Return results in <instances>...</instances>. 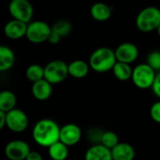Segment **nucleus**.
Masks as SVG:
<instances>
[{"label":"nucleus","instance_id":"obj_1","mask_svg":"<svg viewBox=\"0 0 160 160\" xmlns=\"http://www.w3.org/2000/svg\"><path fill=\"white\" fill-rule=\"evenodd\" d=\"M59 125L52 119H41L38 121L32 130V137L35 142L42 147H50L60 141Z\"/></svg>","mask_w":160,"mask_h":160},{"label":"nucleus","instance_id":"obj_2","mask_svg":"<svg viewBox=\"0 0 160 160\" xmlns=\"http://www.w3.org/2000/svg\"><path fill=\"white\" fill-rule=\"evenodd\" d=\"M117 59L115 52L108 47H100L95 50L89 58L91 69L98 73L108 72L112 70Z\"/></svg>","mask_w":160,"mask_h":160},{"label":"nucleus","instance_id":"obj_3","mask_svg":"<svg viewBox=\"0 0 160 160\" xmlns=\"http://www.w3.org/2000/svg\"><path fill=\"white\" fill-rule=\"evenodd\" d=\"M137 28L142 33H150L160 25V8L150 6L142 8L136 17Z\"/></svg>","mask_w":160,"mask_h":160},{"label":"nucleus","instance_id":"obj_4","mask_svg":"<svg viewBox=\"0 0 160 160\" xmlns=\"http://www.w3.org/2000/svg\"><path fill=\"white\" fill-rule=\"evenodd\" d=\"M156 76V70H154L147 63H144L137 65L133 68L131 80L136 87L145 90L152 88Z\"/></svg>","mask_w":160,"mask_h":160},{"label":"nucleus","instance_id":"obj_5","mask_svg":"<svg viewBox=\"0 0 160 160\" xmlns=\"http://www.w3.org/2000/svg\"><path fill=\"white\" fill-rule=\"evenodd\" d=\"M68 75H69L68 65L63 60H52L44 67V79L52 85L65 81Z\"/></svg>","mask_w":160,"mask_h":160},{"label":"nucleus","instance_id":"obj_6","mask_svg":"<svg viewBox=\"0 0 160 160\" xmlns=\"http://www.w3.org/2000/svg\"><path fill=\"white\" fill-rule=\"evenodd\" d=\"M52 33V26L44 21L30 22L27 25L25 38L34 44L43 43L48 41Z\"/></svg>","mask_w":160,"mask_h":160},{"label":"nucleus","instance_id":"obj_7","mask_svg":"<svg viewBox=\"0 0 160 160\" xmlns=\"http://www.w3.org/2000/svg\"><path fill=\"white\" fill-rule=\"evenodd\" d=\"M8 11L12 19L30 22L34 14V8L29 0H10Z\"/></svg>","mask_w":160,"mask_h":160},{"label":"nucleus","instance_id":"obj_8","mask_svg":"<svg viewBox=\"0 0 160 160\" xmlns=\"http://www.w3.org/2000/svg\"><path fill=\"white\" fill-rule=\"evenodd\" d=\"M29 124L26 113L20 109H13L7 112V126L8 128L14 133L23 132Z\"/></svg>","mask_w":160,"mask_h":160},{"label":"nucleus","instance_id":"obj_9","mask_svg":"<svg viewBox=\"0 0 160 160\" xmlns=\"http://www.w3.org/2000/svg\"><path fill=\"white\" fill-rule=\"evenodd\" d=\"M31 152L29 144L22 140H14L9 142L4 150L5 156L9 160H25Z\"/></svg>","mask_w":160,"mask_h":160},{"label":"nucleus","instance_id":"obj_10","mask_svg":"<svg viewBox=\"0 0 160 160\" xmlns=\"http://www.w3.org/2000/svg\"><path fill=\"white\" fill-rule=\"evenodd\" d=\"M82 129L76 124L69 123L61 127L60 141L68 146L76 145L82 139Z\"/></svg>","mask_w":160,"mask_h":160},{"label":"nucleus","instance_id":"obj_11","mask_svg":"<svg viewBox=\"0 0 160 160\" xmlns=\"http://www.w3.org/2000/svg\"><path fill=\"white\" fill-rule=\"evenodd\" d=\"M114 52L117 61L127 64H131L135 62L139 56V49L137 45L132 42L121 43Z\"/></svg>","mask_w":160,"mask_h":160},{"label":"nucleus","instance_id":"obj_12","mask_svg":"<svg viewBox=\"0 0 160 160\" xmlns=\"http://www.w3.org/2000/svg\"><path fill=\"white\" fill-rule=\"evenodd\" d=\"M27 22L12 19L8 21L4 26V34L5 36L12 40L20 39L26 36L27 31Z\"/></svg>","mask_w":160,"mask_h":160},{"label":"nucleus","instance_id":"obj_13","mask_svg":"<svg viewBox=\"0 0 160 160\" xmlns=\"http://www.w3.org/2000/svg\"><path fill=\"white\" fill-rule=\"evenodd\" d=\"M52 94V84L49 82L46 79L39 80L33 82L32 85V95L33 97L39 100L44 101L51 98Z\"/></svg>","mask_w":160,"mask_h":160},{"label":"nucleus","instance_id":"obj_14","mask_svg":"<svg viewBox=\"0 0 160 160\" xmlns=\"http://www.w3.org/2000/svg\"><path fill=\"white\" fill-rule=\"evenodd\" d=\"M84 160H112V150L101 143H96L88 148Z\"/></svg>","mask_w":160,"mask_h":160},{"label":"nucleus","instance_id":"obj_15","mask_svg":"<svg viewBox=\"0 0 160 160\" xmlns=\"http://www.w3.org/2000/svg\"><path fill=\"white\" fill-rule=\"evenodd\" d=\"M112 160H134L136 151L134 147L127 142H119L112 149Z\"/></svg>","mask_w":160,"mask_h":160},{"label":"nucleus","instance_id":"obj_16","mask_svg":"<svg viewBox=\"0 0 160 160\" xmlns=\"http://www.w3.org/2000/svg\"><path fill=\"white\" fill-rule=\"evenodd\" d=\"M112 8L103 2H97L90 8V14L92 18L98 22H105L109 20L112 16Z\"/></svg>","mask_w":160,"mask_h":160},{"label":"nucleus","instance_id":"obj_17","mask_svg":"<svg viewBox=\"0 0 160 160\" xmlns=\"http://www.w3.org/2000/svg\"><path fill=\"white\" fill-rule=\"evenodd\" d=\"M90 68V65L85 61L77 59L68 64V74L75 79H82L87 76Z\"/></svg>","mask_w":160,"mask_h":160},{"label":"nucleus","instance_id":"obj_18","mask_svg":"<svg viewBox=\"0 0 160 160\" xmlns=\"http://www.w3.org/2000/svg\"><path fill=\"white\" fill-rule=\"evenodd\" d=\"M15 64V54L13 51L6 46H0V71H7L10 69Z\"/></svg>","mask_w":160,"mask_h":160},{"label":"nucleus","instance_id":"obj_19","mask_svg":"<svg viewBox=\"0 0 160 160\" xmlns=\"http://www.w3.org/2000/svg\"><path fill=\"white\" fill-rule=\"evenodd\" d=\"M48 154L52 160H66L68 157V146L58 141L48 147Z\"/></svg>","mask_w":160,"mask_h":160},{"label":"nucleus","instance_id":"obj_20","mask_svg":"<svg viewBox=\"0 0 160 160\" xmlns=\"http://www.w3.org/2000/svg\"><path fill=\"white\" fill-rule=\"evenodd\" d=\"M17 103L16 95L9 90H4L0 93V111L8 112L15 109Z\"/></svg>","mask_w":160,"mask_h":160},{"label":"nucleus","instance_id":"obj_21","mask_svg":"<svg viewBox=\"0 0 160 160\" xmlns=\"http://www.w3.org/2000/svg\"><path fill=\"white\" fill-rule=\"evenodd\" d=\"M112 72L117 80L121 82H126V81L131 80L133 69L131 68L130 64L117 61L112 68Z\"/></svg>","mask_w":160,"mask_h":160},{"label":"nucleus","instance_id":"obj_22","mask_svg":"<svg viewBox=\"0 0 160 160\" xmlns=\"http://www.w3.org/2000/svg\"><path fill=\"white\" fill-rule=\"evenodd\" d=\"M25 76L32 82L42 80L44 79V68L38 64H32L26 68Z\"/></svg>","mask_w":160,"mask_h":160},{"label":"nucleus","instance_id":"obj_23","mask_svg":"<svg viewBox=\"0 0 160 160\" xmlns=\"http://www.w3.org/2000/svg\"><path fill=\"white\" fill-rule=\"evenodd\" d=\"M52 30L53 32L57 33L62 38H65L71 33L72 24L68 20H59V21H56L52 25Z\"/></svg>","mask_w":160,"mask_h":160},{"label":"nucleus","instance_id":"obj_24","mask_svg":"<svg viewBox=\"0 0 160 160\" xmlns=\"http://www.w3.org/2000/svg\"><path fill=\"white\" fill-rule=\"evenodd\" d=\"M119 138L117 134L113 131H105L102 133L101 139H100V143L106 146L109 149L114 148L118 143H119Z\"/></svg>","mask_w":160,"mask_h":160},{"label":"nucleus","instance_id":"obj_25","mask_svg":"<svg viewBox=\"0 0 160 160\" xmlns=\"http://www.w3.org/2000/svg\"><path fill=\"white\" fill-rule=\"evenodd\" d=\"M147 64L156 71H160V51H153L147 57Z\"/></svg>","mask_w":160,"mask_h":160},{"label":"nucleus","instance_id":"obj_26","mask_svg":"<svg viewBox=\"0 0 160 160\" xmlns=\"http://www.w3.org/2000/svg\"><path fill=\"white\" fill-rule=\"evenodd\" d=\"M150 116L158 124H160V100L155 102L150 108Z\"/></svg>","mask_w":160,"mask_h":160},{"label":"nucleus","instance_id":"obj_27","mask_svg":"<svg viewBox=\"0 0 160 160\" xmlns=\"http://www.w3.org/2000/svg\"><path fill=\"white\" fill-rule=\"evenodd\" d=\"M152 90H153L154 94L160 98V71L156 76L155 82L152 86Z\"/></svg>","mask_w":160,"mask_h":160},{"label":"nucleus","instance_id":"obj_28","mask_svg":"<svg viewBox=\"0 0 160 160\" xmlns=\"http://www.w3.org/2000/svg\"><path fill=\"white\" fill-rule=\"evenodd\" d=\"M61 38H62L61 36H59L57 33H55V32H53L52 30V33H51V35H50V37L48 38V42H50L52 45H56V44H58L60 42Z\"/></svg>","mask_w":160,"mask_h":160},{"label":"nucleus","instance_id":"obj_29","mask_svg":"<svg viewBox=\"0 0 160 160\" xmlns=\"http://www.w3.org/2000/svg\"><path fill=\"white\" fill-rule=\"evenodd\" d=\"M25 160H43V158H42V156L38 152H37V151H31L28 154V156L26 157Z\"/></svg>","mask_w":160,"mask_h":160},{"label":"nucleus","instance_id":"obj_30","mask_svg":"<svg viewBox=\"0 0 160 160\" xmlns=\"http://www.w3.org/2000/svg\"><path fill=\"white\" fill-rule=\"evenodd\" d=\"M7 126V112L0 111V129H3Z\"/></svg>","mask_w":160,"mask_h":160},{"label":"nucleus","instance_id":"obj_31","mask_svg":"<svg viewBox=\"0 0 160 160\" xmlns=\"http://www.w3.org/2000/svg\"><path fill=\"white\" fill-rule=\"evenodd\" d=\"M157 31H158V34L159 35V37H160V25L158 27V29H157Z\"/></svg>","mask_w":160,"mask_h":160},{"label":"nucleus","instance_id":"obj_32","mask_svg":"<svg viewBox=\"0 0 160 160\" xmlns=\"http://www.w3.org/2000/svg\"><path fill=\"white\" fill-rule=\"evenodd\" d=\"M8 1H10V0H8Z\"/></svg>","mask_w":160,"mask_h":160}]
</instances>
